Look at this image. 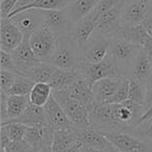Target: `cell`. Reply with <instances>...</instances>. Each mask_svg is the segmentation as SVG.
I'll use <instances>...</instances> for the list:
<instances>
[{"instance_id": "6da1fadb", "label": "cell", "mask_w": 152, "mask_h": 152, "mask_svg": "<svg viewBox=\"0 0 152 152\" xmlns=\"http://www.w3.org/2000/svg\"><path fill=\"white\" fill-rule=\"evenodd\" d=\"M48 63L52 64L58 69L79 71L81 65L80 47L70 34L58 37L56 49Z\"/></svg>"}, {"instance_id": "7a4b0ae2", "label": "cell", "mask_w": 152, "mask_h": 152, "mask_svg": "<svg viewBox=\"0 0 152 152\" xmlns=\"http://www.w3.org/2000/svg\"><path fill=\"white\" fill-rule=\"evenodd\" d=\"M142 50V47L121 38L110 39L108 55L119 68L124 77H128L131 65Z\"/></svg>"}, {"instance_id": "3957f363", "label": "cell", "mask_w": 152, "mask_h": 152, "mask_svg": "<svg viewBox=\"0 0 152 152\" xmlns=\"http://www.w3.org/2000/svg\"><path fill=\"white\" fill-rule=\"evenodd\" d=\"M52 94L58 103L63 106L74 128L81 129L90 126V110L80 102L68 96L65 90L52 91Z\"/></svg>"}, {"instance_id": "277c9868", "label": "cell", "mask_w": 152, "mask_h": 152, "mask_svg": "<svg viewBox=\"0 0 152 152\" xmlns=\"http://www.w3.org/2000/svg\"><path fill=\"white\" fill-rule=\"evenodd\" d=\"M58 37L47 26L43 25L29 37V43L36 56L41 61H48L53 55Z\"/></svg>"}, {"instance_id": "5b68a950", "label": "cell", "mask_w": 152, "mask_h": 152, "mask_svg": "<svg viewBox=\"0 0 152 152\" xmlns=\"http://www.w3.org/2000/svg\"><path fill=\"white\" fill-rule=\"evenodd\" d=\"M79 72L83 74L85 78H87V80L92 86L96 81L103 78L124 77L110 55H107L104 59L96 64H86L81 61Z\"/></svg>"}, {"instance_id": "8992f818", "label": "cell", "mask_w": 152, "mask_h": 152, "mask_svg": "<svg viewBox=\"0 0 152 152\" xmlns=\"http://www.w3.org/2000/svg\"><path fill=\"white\" fill-rule=\"evenodd\" d=\"M110 39L93 34L87 43L80 48L81 61L86 64H96L108 55Z\"/></svg>"}, {"instance_id": "52a82bcc", "label": "cell", "mask_w": 152, "mask_h": 152, "mask_svg": "<svg viewBox=\"0 0 152 152\" xmlns=\"http://www.w3.org/2000/svg\"><path fill=\"white\" fill-rule=\"evenodd\" d=\"M104 134L119 152H152L151 146L128 132L114 130Z\"/></svg>"}, {"instance_id": "ba28073f", "label": "cell", "mask_w": 152, "mask_h": 152, "mask_svg": "<svg viewBox=\"0 0 152 152\" xmlns=\"http://www.w3.org/2000/svg\"><path fill=\"white\" fill-rule=\"evenodd\" d=\"M151 5L150 0H130L123 1L122 26L141 25Z\"/></svg>"}, {"instance_id": "9c48e42d", "label": "cell", "mask_w": 152, "mask_h": 152, "mask_svg": "<svg viewBox=\"0 0 152 152\" xmlns=\"http://www.w3.org/2000/svg\"><path fill=\"white\" fill-rule=\"evenodd\" d=\"M24 40L23 32L11 18H1L0 20V48L11 53Z\"/></svg>"}, {"instance_id": "30bf717a", "label": "cell", "mask_w": 152, "mask_h": 152, "mask_svg": "<svg viewBox=\"0 0 152 152\" xmlns=\"http://www.w3.org/2000/svg\"><path fill=\"white\" fill-rule=\"evenodd\" d=\"M122 3L102 14L97 22V26L94 34L113 38L122 27Z\"/></svg>"}, {"instance_id": "8fae6325", "label": "cell", "mask_w": 152, "mask_h": 152, "mask_svg": "<svg viewBox=\"0 0 152 152\" xmlns=\"http://www.w3.org/2000/svg\"><path fill=\"white\" fill-rule=\"evenodd\" d=\"M11 55L22 75H26L32 68L41 63L30 46L29 37H24L22 43L12 51Z\"/></svg>"}, {"instance_id": "7c38bea8", "label": "cell", "mask_w": 152, "mask_h": 152, "mask_svg": "<svg viewBox=\"0 0 152 152\" xmlns=\"http://www.w3.org/2000/svg\"><path fill=\"white\" fill-rule=\"evenodd\" d=\"M10 18L23 32L24 37H30L32 32L44 25V15L42 10H26Z\"/></svg>"}, {"instance_id": "4fadbf2b", "label": "cell", "mask_w": 152, "mask_h": 152, "mask_svg": "<svg viewBox=\"0 0 152 152\" xmlns=\"http://www.w3.org/2000/svg\"><path fill=\"white\" fill-rule=\"evenodd\" d=\"M43 15H44V25L52 30L57 37L70 34L74 23L68 17L65 9L43 11Z\"/></svg>"}, {"instance_id": "5bb4252c", "label": "cell", "mask_w": 152, "mask_h": 152, "mask_svg": "<svg viewBox=\"0 0 152 152\" xmlns=\"http://www.w3.org/2000/svg\"><path fill=\"white\" fill-rule=\"evenodd\" d=\"M44 110L45 114H46L48 126H50L51 128H53L54 130L73 128V125L70 122L63 106L55 99L53 94L49 98L48 102L44 105Z\"/></svg>"}, {"instance_id": "9a60e30c", "label": "cell", "mask_w": 152, "mask_h": 152, "mask_svg": "<svg viewBox=\"0 0 152 152\" xmlns=\"http://www.w3.org/2000/svg\"><path fill=\"white\" fill-rule=\"evenodd\" d=\"M75 130L78 132L79 141H80L81 145L103 150V151L106 152H119L112 144V142L101 131L96 130L92 127H87V128L81 129L75 128Z\"/></svg>"}, {"instance_id": "2e32d148", "label": "cell", "mask_w": 152, "mask_h": 152, "mask_svg": "<svg viewBox=\"0 0 152 152\" xmlns=\"http://www.w3.org/2000/svg\"><path fill=\"white\" fill-rule=\"evenodd\" d=\"M98 19H99V16L96 15L95 12L93 11L85 18H83L80 21L74 24L70 32V36L80 48L89 41V39L94 34L96 26H97Z\"/></svg>"}, {"instance_id": "e0dca14e", "label": "cell", "mask_w": 152, "mask_h": 152, "mask_svg": "<svg viewBox=\"0 0 152 152\" xmlns=\"http://www.w3.org/2000/svg\"><path fill=\"white\" fill-rule=\"evenodd\" d=\"M65 91L69 97L88 106L89 110H91L92 106L96 103L94 99L93 86L87 80V78L83 77V75L73 85L65 89Z\"/></svg>"}, {"instance_id": "ac0fdd59", "label": "cell", "mask_w": 152, "mask_h": 152, "mask_svg": "<svg viewBox=\"0 0 152 152\" xmlns=\"http://www.w3.org/2000/svg\"><path fill=\"white\" fill-rule=\"evenodd\" d=\"M124 77L103 78L93 85V94L96 103H105L120 88Z\"/></svg>"}, {"instance_id": "d6986e66", "label": "cell", "mask_w": 152, "mask_h": 152, "mask_svg": "<svg viewBox=\"0 0 152 152\" xmlns=\"http://www.w3.org/2000/svg\"><path fill=\"white\" fill-rule=\"evenodd\" d=\"M11 122L23 123V124L27 125V126H32V127L48 126L44 106L34 105L31 102L28 103L27 107L24 110V113L22 114L21 117H19L18 119H15V120L7 121V122L4 123H11ZM4 123H1V124H4Z\"/></svg>"}, {"instance_id": "ffe728a7", "label": "cell", "mask_w": 152, "mask_h": 152, "mask_svg": "<svg viewBox=\"0 0 152 152\" xmlns=\"http://www.w3.org/2000/svg\"><path fill=\"white\" fill-rule=\"evenodd\" d=\"M152 75V59L150 56L142 49L131 65L129 71V78L145 83Z\"/></svg>"}, {"instance_id": "44dd1931", "label": "cell", "mask_w": 152, "mask_h": 152, "mask_svg": "<svg viewBox=\"0 0 152 152\" xmlns=\"http://www.w3.org/2000/svg\"><path fill=\"white\" fill-rule=\"evenodd\" d=\"M80 143L79 134L75 128L70 129H56L54 130L52 141V152H65L72 146Z\"/></svg>"}, {"instance_id": "7402d4cb", "label": "cell", "mask_w": 152, "mask_h": 152, "mask_svg": "<svg viewBox=\"0 0 152 152\" xmlns=\"http://www.w3.org/2000/svg\"><path fill=\"white\" fill-rule=\"evenodd\" d=\"M99 0H71L65 7L68 17L74 24L94 11Z\"/></svg>"}, {"instance_id": "603a6c76", "label": "cell", "mask_w": 152, "mask_h": 152, "mask_svg": "<svg viewBox=\"0 0 152 152\" xmlns=\"http://www.w3.org/2000/svg\"><path fill=\"white\" fill-rule=\"evenodd\" d=\"M81 76L83 74L79 71H69V70L56 68L50 81H49V85L51 86L53 91L65 90L71 85H73L76 80H78Z\"/></svg>"}, {"instance_id": "cb8c5ba5", "label": "cell", "mask_w": 152, "mask_h": 152, "mask_svg": "<svg viewBox=\"0 0 152 152\" xmlns=\"http://www.w3.org/2000/svg\"><path fill=\"white\" fill-rule=\"evenodd\" d=\"M149 37L150 36L148 34V32L146 31L145 28L141 24V25L137 26H122L113 38L124 39V40L129 41V42L134 43V44L143 47L144 44L149 39Z\"/></svg>"}, {"instance_id": "d4e9b609", "label": "cell", "mask_w": 152, "mask_h": 152, "mask_svg": "<svg viewBox=\"0 0 152 152\" xmlns=\"http://www.w3.org/2000/svg\"><path fill=\"white\" fill-rule=\"evenodd\" d=\"M29 102H30L29 96H21V95L7 96V118L4 122L15 120V119H18L19 117H21ZM4 122H1V123H4Z\"/></svg>"}, {"instance_id": "484cf974", "label": "cell", "mask_w": 152, "mask_h": 152, "mask_svg": "<svg viewBox=\"0 0 152 152\" xmlns=\"http://www.w3.org/2000/svg\"><path fill=\"white\" fill-rule=\"evenodd\" d=\"M56 67L48 61H41L39 65L34 67L25 76L29 77L34 83H49Z\"/></svg>"}, {"instance_id": "4316f807", "label": "cell", "mask_w": 152, "mask_h": 152, "mask_svg": "<svg viewBox=\"0 0 152 152\" xmlns=\"http://www.w3.org/2000/svg\"><path fill=\"white\" fill-rule=\"evenodd\" d=\"M70 1L71 0H34L30 4L21 7V9L15 10L9 16V18L16 15V14L20 13L22 11H26V10H30V9L43 10V11H48V10H63L69 4Z\"/></svg>"}, {"instance_id": "83f0119b", "label": "cell", "mask_w": 152, "mask_h": 152, "mask_svg": "<svg viewBox=\"0 0 152 152\" xmlns=\"http://www.w3.org/2000/svg\"><path fill=\"white\" fill-rule=\"evenodd\" d=\"M52 88L49 83H36L29 94V100L32 104L44 106L52 95Z\"/></svg>"}, {"instance_id": "f1b7e54d", "label": "cell", "mask_w": 152, "mask_h": 152, "mask_svg": "<svg viewBox=\"0 0 152 152\" xmlns=\"http://www.w3.org/2000/svg\"><path fill=\"white\" fill-rule=\"evenodd\" d=\"M124 131L139 137L152 147V118L143 121L135 126L129 127Z\"/></svg>"}, {"instance_id": "f546056e", "label": "cell", "mask_w": 152, "mask_h": 152, "mask_svg": "<svg viewBox=\"0 0 152 152\" xmlns=\"http://www.w3.org/2000/svg\"><path fill=\"white\" fill-rule=\"evenodd\" d=\"M36 85L32 79L25 75H17L15 83L10 91L9 95H21V96H29L34 86Z\"/></svg>"}, {"instance_id": "4dcf8cb0", "label": "cell", "mask_w": 152, "mask_h": 152, "mask_svg": "<svg viewBox=\"0 0 152 152\" xmlns=\"http://www.w3.org/2000/svg\"><path fill=\"white\" fill-rule=\"evenodd\" d=\"M1 128L5 131L11 142H22L25 137L27 125L19 122H11L1 124Z\"/></svg>"}, {"instance_id": "1f68e13d", "label": "cell", "mask_w": 152, "mask_h": 152, "mask_svg": "<svg viewBox=\"0 0 152 152\" xmlns=\"http://www.w3.org/2000/svg\"><path fill=\"white\" fill-rule=\"evenodd\" d=\"M129 78V77H128ZM145 98H146V91H145V83L142 81L135 80L133 78H129V96L128 99L145 105Z\"/></svg>"}, {"instance_id": "d6a6232c", "label": "cell", "mask_w": 152, "mask_h": 152, "mask_svg": "<svg viewBox=\"0 0 152 152\" xmlns=\"http://www.w3.org/2000/svg\"><path fill=\"white\" fill-rule=\"evenodd\" d=\"M129 96V78L124 77L118 91L105 102V103H122L128 99Z\"/></svg>"}, {"instance_id": "836d02e7", "label": "cell", "mask_w": 152, "mask_h": 152, "mask_svg": "<svg viewBox=\"0 0 152 152\" xmlns=\"http://www.w3.org/2000/svg\"><path fill=\"white\" fill-rule=\"evenodd\" d=\"M0 68H1V70H4V71H10L15 74H18V75H22L20 73L19 69L17 68V66H16V64L14 63L11 53L7 52V51L0 50Z\"/></svg>"}, {"instance_id": "e575fe53", "label": "cell", "mask_w": 152, "mask_h": 152, "mask_svg": "<svg viewBox=\"0 0 152 152\" xmlns=\"http://www.w3.org/2000/svg\"><path fill=\"white\" fill-rule=\"evenodd\" d=\"M17 75L18 74H15L13 72L0 70V87H1V91L9 94L14 83H15Z\"/></svg>"}, {"instance_id": "d590c367", "label": "cell", "mask_w": 152, "mask_h": 152, "mask_svg": "<svg viewBox=\"0 0 152 152\" xmlns=\"http://www.w3.org/2000/svg\"><path fill=\"white\" fill-rule=\"evenodd\" d=\"M122 2L123 0H99L96 7L94 9V12H95L96 15H98L100 17L102 14L114 9L115 7H117V5H119Z\"/></svg>"}, {"instance_id": "8d00e7d4", "label": "cell", "mask_w": 152, "mask_h": 152, "mask_svg": "<svg viewBox=\"0 0 152 152\" xmlns=\"http://www.w3.org/2000/svg\"><path fill=\"white\" fill-rule=\"evenodd\" d=\"M19 0H1L0 4V15L1 18H7L16 10Z\"/></svg>"}, {"instance_id": "74e56055", "label": "cell", "mask_w": 152, "mask_h": 152, "mask_svg": "<svg viewBox=\"0 0 152 152\" xmlns=\"http://www.w3.org/2000/svg\"><path fill=\"white\" fill-rule=\"evenodd\" d=\"M7 96H9V94H7L3 91H0V119H1V122H4L7 118Z\"/></svg>"}, {"instance_id": "f35d334b", "label": "cell", "mask_w": 152, "mask_h": 152, "mask_svg": "<svg viewBox=\"0 0 152 152\" xmlns=\"http://www.w3.org/2000/svg\"><path fill=\"white\" fill-rule=\"evenodd\" d=\"M145 91H146V98H145V110L150 106L152 103V75L145 81Z\"/></svg>"}, {"instance_id": "ab89813d", "label": "cell", "mask_w": 152, "mask_h": 152, "mask_svg": "<svg viewBox=\"0 0 152 152\" xmlns=\"http://www.w3.org/2000/svg\"><path fill=\"white\" fill-rule=\"evenodd\" d=\"M142 25L145 28L146 31L148 32V34L152 37V2L149 7V11H148L147 15H146L145 19H144L143 23H142Z\"/></svg>"}, {"instance_id": "60d3db41", "label": "cell", "mask_w": 152, "mask_h": 152, "mask_svg": "<svg viewBox=\"0 0 152 152\" xmlns=\"http://www.w3.org/2000/svg\"><path fill=\"white\" fill-rule=\"evenodd\" d=\"M150 118H152V103L150 104L149 107L145 110V113L142 115V117L140 118V120H139V123L143 122V121H145V120H148V119H150ZM139 123H137V124H139Z\"/></svg>"}, {"instance_id": "b9f144b4", "label": "cell", "mask_w": 152, "mask_h": 152, "mask_svg": "<svg viewBox=\"0 0 152 152\" xmlns=\"http://www.w3.org/2000/svg\"><path fill=\"white\" fill-rule=\"evenodd\" d=\"M79 152H106V151L96 149V148H93V147H89V146L81 145L80 146V149H79Z\"/></svg>"}, {"instance_id": "7bdbcfd3", "label": "cell", "mask_w": 152, "mask_h": 152, "mask_svg": "<svg viewBox=\"0 0 152 152\" xmlns=\"http://www.w3.org/2000/svg\"><path fill=\"white\" fill-rule=\"evenodd\" d=\"M80 146H81V143L76 144V145L72 146V147H71V148H69L68 150H66L65 152H79V149H80Z\"/></svg>"}, {"instance_id": "ee69618b", "label": "cell", "mask_w": 152, "mask_h": 152, "mask_svg": "<svg viewBox=\"0 0 152 152\" xmlns=\"http://www.w3.org/2000/svg\"><path fill=\"white\" fill-rule=\"evenodd\" d=\"M42 152H52V151H42Z\"/></svg>"}, {"instance_id": "f6af8a7d", "label": "cell", "mask_w": 152, "mask_h": 152, "mask_svg": "<svg viewBox=\"0 0 152 152\" xmlns=\"http://www.w3.org/2000/svg\"><path fill=\"white\" fill-rule=\"evenodd\" d=\"M123 1H130V0H123Z\"/></svg>"}, {"instance_id": "bcb514c9", "label": "cell", "mask_w": 152, "mask_h": 152, "mask_svg": "<svg viewBox=\"0 0 152 152\" xmlns=\"http://www.w3.org/2000/svg\"><path fill=\"white\" fill-rule=\"evenodd\" d=\"M150 1H151V2H152V0H150Z\"/></svg>"}]
</instances>
